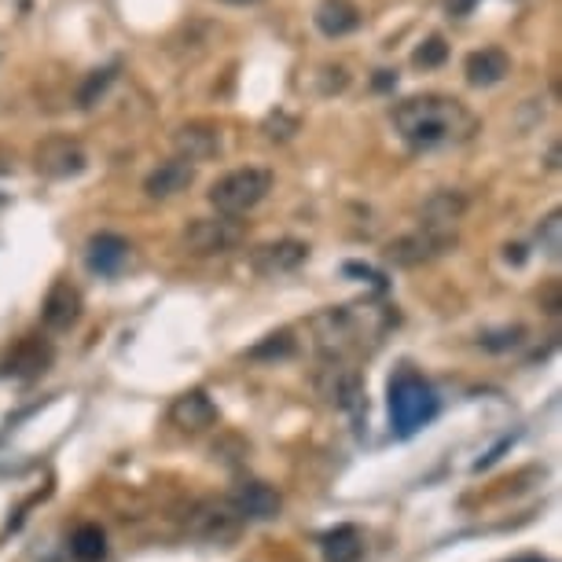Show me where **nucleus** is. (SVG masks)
Returning <instances> with one entry per match:
<instances>
[{"instance_id": "f257e3e1", "label": "nucleus", "mask_w": 562, "mask_h": 562, "mask_svg": "<svg viewBox=\"0 0 562 562\" xmlns=\"http://www.w3.org/2000/svg\"><path fill=\"white\" fill-rule=\"evenodd\" d=\"M394 129L401 133L404 143L420 151L434 148H452L463 143L478 133V118L467 103H460L457 96H441V92H423L409 96L394 107Z\"/></svg>"}, {"instance_id": "f03ea898", "label": "nucleus", "mask_w": 562, "mask_h": 562, "mask_svg": "<svg viewBox=\"0 0 562 562\" xmlns=\"http://www.w3.org/2000/svg\"><path fill=\"white\" fill-rule=\"evenodd\" d=\"M268 191H273V173L261 166H243L225 173L221 180H213L210 207L217 213H228V217H243V213L265 202Z\"/></svg>"}, {"instance_id": "7ed1b4c3", "label": "nucleus", "mask_w": 562, "mask_h": 562, "mask_svg": "<svg viewBox=\"0 0 562 562\" xmlns=\"http://www.w3.org/2000/svg\"><path fill=\"white\" fill-rule=\"evenodd\" d=\"M434 412H438V397H434V390L426 386L423 375H415V372L394 375L390 420H394V430L401 434V438H409V434L420 430L423 423H430Z\"/></svg>"}, {"instance_id": "20e7f679", "label": "nucleus", "mask_w": 562, "mask_h": 562, "mask_svg": "<svg viewBox=\"0 0 562 562\" xmlns=\"http://www.w3.org/2000/svg\"><path fill=\"white\" fill-rule=\"evenodd\" d=\"M457 247V228H441V225H426L420 221V228L404 232L397 236L390 247H386V258L401 268H415V265H426V261L449 254Z\"/></svg>"}, {"instance_id": "39448f33", "label": "nucleus", "mask_w": 562, "mask_h": 562, "mask_svg": "<svg viewBox=\"0 0 562 562\" xmlns=\"http://www.w3.org/2000/svg\"><path fill=\"white\" fill-rule=\"evenodd\" d=\"M247 239V228L239 225L228 213H217V217H196L188 228H184L180 243L191 258H217L236 250Z\"/></svg>"}, {"instance_id": "423d86ee", "label": "nucleus", "mask_w": 562, "mask_h": 562, "mask_svg": "<svg viewBox=\"0 0 562 562\" xmlns=\"http://www.w3.org/2000/svg\"><path fill=\"white\" fill-rule=\"evenodd\" d=\"M313 335H316L320 353L342 357L346 350H353L367 332H364V316L357 313V309L342 305V309H324V313H316Z\"/></svg>"}, {"instance_id": "0eeeda50", "label": "nucleus", "mask_w": 562, "mask_h": 562, "mask_svg": "<svg viewBox=\"0 0 562 562\" xmlns=\"http://www.w3.org/2000/svg\"><path fill=\"white\" fill-rule=\"evenodd\" d=\"M89 166V154L71 137H48L34 148V170L48 180H71Z\"/></svg>"}, {"instance_id": "6e6552de", "label": "nucleus", "mask_w": 562, "mask_h": 562, "mask_svg": "<svg viewBox=\"0 0 562 562\" xmlns=\"http://www.w3.org/2000/svg\"><path fill=\"white\" fill-rule=\"evenodd\" d=\"M243 529V515L225 500H202L196 511L188 515V533L199 540H232L236 533Z\"/></svg>"}, {"instance_id": "1a4fd4ad", "label": "nucleus", "mask_w": 562, "mask_h": 562, "mask_svg": "<svg viewBox=\"0 0 562 562\" xmlns=\"http://www.w3.org/2000/svg\"><path fill=\"white\" fill-rule=\"evenodd\" d=\"M250 261H254L258 276H287L309 261V243H302V239H276V243L258 247Z\"/></svg>"}, {"instance_id": "9d476101", "label": "nucleus", "mask_w": 562, "mask_h": 562, "mask_svg": "<svg viewBox=\"0 0 562 562\" xmlns=\"http://www.w3.org/2000/svg\"><path fill=\"white\" fill-rule=\"evenodd\" d=\"M41 320L48 332H71L77 320H82V295H77L71 279H55V284L48 287Z\"/></svg>"}, {"instance_id": "9b49d317", "label": "nucleus", "mask_w": 562, "mask_h": 562, "mask_svg": "<svg viewBox=\"0 0 562 562\" xmlns=\"http://www.w3.org/2000/svg\"><path fill=\"white\" fill-rule=\"evenodd\" d=\"M228 503L247 519L254 522H268L279 515V508H284V500H279L276 489H268L265 482H239V486H232L228 492Z\"/></svg>"}, {"instance_id": "f8f14e48", "label": "nucleus", "mask_w": 562, "mask_h": 562, "mask_svg": "<svg viewBox=\"0 0 562 562\" xmlns=\"http://www.w3.org/2000/svg\"><path fill=\"white\" fill-rule=\"evenodd\" d=\"M217 404L210 401V394H202V390H188V394H180L177 401L170 404V423L177 426V430L184 434H202V430H210L213 423H217Z\"/></svg>"}, {"instance_id": "ddd939ff", "label": "nucleus", "mask_w": 562, "mask_h": 562, "mask_svg": "<svg viewBox=\"0 0 562 562\" xmlns=\"http://www.w3.org/2000/svg\"><path fill=\"white\" fill-rule=\"evenodd\" d=\"M316 383H320V394H324L327 401L335 404V409H353V404L364 397V386H361V375H357V367L342 364L338 357L324 367V372H320Z\"/></svg>"}, {"instance_id": "4468645a", "label": "nucleus", "mask_w": 562, "mask_h": 562, "mask_svg": "<svg viewBox=\"0 0 562 562\" xmlns=\"http://www.w3.org/2000/svg\"><path fill=\"white\" fill-rule=\"evenodd\" d=\"M191 184H196V162H188L177 154V159L162 162V166H154L148 173L143 191H148V199H173V196H180V191H188Z\"/></svg>"}, {"instance_id": "2eb2a0df", "label": "nucleus", "mask_w": 562, "mask_h": 562, "mask_svg": "<svg viewBox=\"0 0 562 562\" xmlns=\"http://www.w3.org/2000/svg\"><path fill=\"white\" fill-rule=\"evenodd\" d=\"M173 143H177V154L188 162H207L213 154H221V129L210 122H188L173 133Z\"/></svg>"}, {"instance_id": "dca6fc26", "label": "nucleus", "mask_w": 562, "mask_h": 562, "mask_svg": "<svg viewBox=\"0 0 562 562\" xmlns=\"http://www.w3.org/2000/svg\"><path fill=\"white\" fill-rule=\"evenodd\" d=\"M463 74H467L474 89H492V85H500L511 74V55L503 48H478V52L467 55Z\"/></svg>"}, {"instance_id": "f3484780", "label": "nucleus", "mask_w": 562, "mask_h": 562, "mask_svg": "<svg viewBox=\"0 0 562 562\" xmlns=\"http://www.w3.org/2000/svg\"><path fill=\"white\" fill-rule=\"evenodd\" d=\"M125 258H129V243H125L122 236H114V232H100V236H92L89 247H85V261H89V268L100 276L118 273Z\"/></svg>"}, {"instance_id": "a211bd4d", "label": "nucleus", "mask_w": 562, "mask_h": 562, "mask_svg": "<svg viewBox=\"0 0 562 562\" xmlns=\"http://www.w3.org/2000/svg\"><path fill=\"white\" fill-rule=\"evenodd\" d=\"M313 23L324 37H346L361 26V12H357L350 0H324V4L316 8Z\"/></svg>"}, {"instance_id": "6ab92c4d", "label": "nucleus", "mask_w": 562, "mask_h": 562, "mask_svg": "<svg viewBox=\"0 0 562 562\" xmlns=\"http://www.w3.org/2000/svg\"><path fill=\"white\" fill-rule=\"evenodd\" d=\"M467 213V196L463 191H434L430 199L423 202L420 217L426 225H441V228H457V221Z\"/></svg>"}, {"instance_id": "aec40b11", "label": "nucleus", "mask_w": 562, "mask_h": 562, "mask_svg": "<svg viewBox=\"0 0 562 562\" xmlns=\"http://www.w3.org/2000/svg\"><path fill=\"white\" fill-rule=\"evenodd\" d=\"M320 548H324V562H357L364 551V540L353 526H338L320 540Z\"/></svg>"}, {"instance_id": "412c9836", "label": "nucleus", "mask_w": 562, "mask_h": 562, "mask_svg": "<svg viewBox=\"0 0 562 562\" xmlns=\"http://www.w3.org/2000/svg\"><path fill=\"white\" fill-rule=\"evenodd\" d=\"M71 555L77 562H103L107 559V537L100 526H82L71 537Z\"/></svg>"}, {"instance_id": "4be33fe9", "label": "nucleus", "mask_w": 562, "mask_h": 562, "mask_svg": "<svg viewBox=\"0 0 562 562\" xmlns=\"http://www.w3.org/2000/svg\"><path fill=\"white\" fill-rule=\"evenodd\" d=\"M114 74H118L114 66H103V71L85 77V85L77 89V107H96V103H100L107 96V89L114 85Z\"/></svg>"}, {"instance_id": "5701e85b", "label": "nucleus", "mask_w": 562, "mask_h": 562, "mask_svg": "<svg viewBox=\"0 0 562 562\" xmlns=\"http://www.w3.org/2000/svg\"><path fill=\"white\" fill-rule=\"evenodd\" d=\"M250 357H254V361H287V357H295V335L290 332L268 335L265 342L250 350Z\"/></svg>"}, {"instance_id": "b1692460", "label": "nucleus", "mask_w": 562, "mask_h": 562, "mask_svg": "<svg viewBox=\"0 0 562 562\" xmlns=\"http://www.w3.org/2000/svg\"><path fill=\"white\" fill-rule=\"evenodd\" d=\"M45 364H48V350H37L34 342H26L23 350L12 357L8 372H15V375H37V372H45Z\"/></svg>"}, {"instance_id": "393cba45", "label": "nucleus", "mask_w": 562, "mask_h": 562, "mask_svg": "<svg viewBox=\"0 0 562 562\" xmlns=\"http://www.w3.org/2000/svg\"><path fill=\"white\" fill-rule=\"evenodd\" d=\"M445 55H449V45H445V37H426V41L415 48V66H423V71H430V66H441L445 63Z\"/></svg>"}, {"instance_id": "a878e982", "label": "nucleus", "mask_w": 562, "mask_h": 562, "mask_svg": "<svg viewBox=\"0 0 562 562\" xmlns=\"http://www.w3.org/2000/svg\"><path fill=\"white\" fill-rule=\"evenodd\" d=\"M559 232H562V213H548L545 225H540V239H545L548 258H559Z\"/></svg>"}, {"instance_id": "bb28decb", "label": "nucleus", "mask_w": 562, "mask_h": 562, "mask_svg": "<svg viewBox=\"0 0 562 562\" xmlns=\"http://www.w3.org/2000/svg\"><path fill=\"white\" fill-rule=\"evenodd\" d=\"M265 129H268V137H273L276 129H284V133H279V140H287V137H295V133H298V118H287V114H273V118L265 122Z\"/></svg>"}, {"instance_id": "cd10ccee", "label": "nucleus", "mask_w": 562, "mask_h": 562, "mask_svg": "<svg viewBox=\"0 0 562 562\" xmlns=\"http://www.w3.org/2000/svg\"><path fill=\"white\" fill-rule=\"evenodd\" d=\"M221 4H228V8H254V4H261V0H221Z\"/></svg>"}, {"instance_id": "c85d7f7f", "label": "nucleus", "mask_w": 562, "mask_h": 562, "mask_svg": "<svg viewBox=\"0 0 562 562\" xmlns=\"http://www.w3.org/2000/svg\"><path fill=\"white\" fill-rule=\"evenodd\" d=\"M449 8H452V12H467L471 0H449Z\"/></svg>"}, {"instance_id": "c756f323", "label": "nucleus", "mask_w": 562, "mask_h": 562, "mask_svg": "<svg viewBox=\"0 0 562 562\" xmlns=\"http://www.w3.org/2000/svg\"><path fill=\"white\" fill-rule=\"evenodd\" d=\"M511 562H545V559H537V555H522V559H511Z\"/></svg>"}]
</instances>
